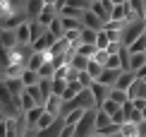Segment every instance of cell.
I'll return each mask as SVG.
<instances>
[{
    "label": "cell",
    "instance_id": "cell-1",
    "mask_svg": "<svg viewBox=\"0 0 146 137\" xmlns=\"http://www.w3.org/2000/svg\"><path fill=\"white\" fill-rule=\"evenodd\" d=\"M144 32H146V22L141 17H137V19H132V22H125V27H122V46L129 48Z\"/></svg>",
    "mask_w": 146,
    "mask_h": 137
},
{
    "label": "cell",
    "instance_id": "cell-42",
    "mask_svg": "<svg viewBox=\"0 0 146 137\" xmlns=\"http://www.w3.org/2000/svg\"><path fill=\"white\" fill-rule=\"evenodd\" d=\"M129 7L134 10L137 17H144V0H129Z\"/></svg>",
    "mask_w": 146,
    "mask_h": 137
},
{
    "label": "cell",
    "instance_id": "cell-6",
    "mask_svg": "<svg viewBox=\"0 0 146 137\" xmlns=\"http://www.w3.org/2000/svg\"><path fill=\"white\" fill-rule=\"evenodd\" d=\"M62 128H65V118L60 116V118H55V123H53V125H48L46 130H38L36 137H60Z\"/></svg>",
    "mask_w": 146,
    "mask_h": 137
},
{
    "label": "cell",
    "instance_id": "cell-2",
    "mask_svg": "<svg viewBox=\"0 0 146 137\" xmlns=\"http://www.w3.org/2000/svg\"><path fill=\"white\" fill-rule=\"evenodd\" d=\"M96 135V108H89L82 120L74 125V137H94Z\"/></svg>",
    "mask_w": 146,
    "mask_h": 137
},
{
    "label": "cell",
    "instance_id": "cell-30",
    "mask_svg": "<svg viewBox=\"0 0 146 137\" xmlns=\"http://www.w3.org/2000/svg\"><path fill=\"white\" fill-rule=\"evenodd\" d=\"M53 123H55V116H50V113L46 111V113L38 118V123H36V132H38V130H46L48 125H53Z\"/></svg>",
    "mask_w": 146,
    "mask_h": 137
},
{
    "label": "cell",
    "instance_id": "cell-31",
    "mask_svg": "<svg viewBox=\"0 0 146 137\" xmlns=\"http://www.w3.org/2000/svg\"><path fill=\"white\" fill-rule=\"evenodd\" d=\"M144 51H146V32L129 46V53H144Z\"/></svg>",
    "mask_w": 146,
    "mask_h": 137
},
{
    "label": "cell",
    "instance_id": "cell-37",
    "mask_svg": "<svg viewBox=\"0 0 146 137\" xmlns=\"http://www.w3.org/2000/svg\"><path fill=\"white\" fill-rule=\"evenodd\" d=\"M96 36H98V32H94V29H82V43H96Z\"/></svg>",
    "mask_w": 146,
    "mask_h": 137
},
{
    "label": "cell",
    "instance_id": "cell-10",
    "mask_svg": "<svg viewBox=\"0 0 146 137\" xmlns=\"http://www.w3.org/2000/svg\"><path fill=\"white\" fill-rule=\"evenodd\" d=\"M62 106H65L62 96H55V94H53V96H50V99H48V101H46V111H48V113H50V116L60 118V116H62Z\"/></svg>",
    "mask_w": 146,
    "mask_h": 137
},
{
    "label": "cell",
    "instance_id": "cell-9",
    "mask_svg": "<svg viewBox=\"0 0 146 137\" xmlns=\"http://www.w3.org/2000/svg\"><path fill=\"white\" fill-rule=\"evenodd\" d=\"M46 113V106H36V108H31L29 113H24V123H27L29 130H36V123H38V118Z\"/></svg>",
    "mask_w": 146,
    "mask_h": 137
},
{
    "label": "cell",
    "instance_id": "cell-29",
    "mask_svg": "<svg viewBox=\"0 0 146 137\" xmlns=\"http://www.w3.org/2000/svg\"><path fill=\"white\" fill-rule=\"evenodd\" d=\"M120 137H139V128L134 123H125V125L120 128Z\"/></svg>",
    "mask_w": 146,
    "mask_h": 137
},
{
    "label": "cell",
    "instance_id": "cell-39",
    "mask_svg": "<svg viewBox=\"0 0 146 137\" xmlns=\"http://www.w3.org/2000/svg\"><path fill=\"white\" fill-rule=\"evenodd\" d=\"M65 87H67V79H55V77H53V94H55V96H62Z\"/></svg>",
    "mask_w": 146,
    "mask_h": 137
},
{
    "label": "cell",
    "instance_id": "cell-46",
    "mask_svg": "<svg viewBox=\"0 0 146 137\" xmlns=\"http://www.w3.org/2000/svg\"><path fill=\"white\" fill-rule=\"evenodd\" d=\"M108 3H110V5H113V7H115V5H125V3H127V0H108Z\"/></svg>",
    "mask_w": 146,
    "mask_h": 137
},
{
    "label": "cell",
    "instance_id": "cell-49",
    "mask_svg": "<svg viewBox=\"0 0 146 137\" xmlns=\"http://www.w3.org/2000/svg\"><path fill=\"white\" fill-rule=\"evenodd\" d=\"M94 137H103V135H94Z\"/></svg>",
    "mask_w": 146,
    "mask_h": 137
},
{
    "label": "cell",
    "instance_id": "cell-12",
    "mask_svg": "<svg viewBox=\"0 0 146 137\" xmlns=\"http://www.w3.org/2000/svg\"><path fill=\"white\" fill-rule=\"evenodd\" d=\"M55 17H58V10L53 7V5H46V7L41 10V15L36 17V22H38V24H43V27L48 29V27H50V22L55 19Z\"/></svg>",
    "mask_w": 146,
    "mask_h": 137
},
{
    "label": "cell",
    "instance_id": "cell-48",
    "mask_svg": "<svg viewBox=\"0 0 146 137\" xmlns=\"http://www.w3.org/2000/svg\"><path fill=\"white\" fill-rule=\"evenodd\" d=\"M141 19L146 22V0H144V17H141Z\"/></svg>",
    "mask_w": 146,
    "mask_h": 137
},
{
    "label": "cell",
    "instance_id": "cell-35",
    "mask_svg": "<svg viewBox=\"0 0 146 137\" xmlns=\"http://www.w3.org/2000/svg\"><path fill=\"white\" fill-rule=\"evenodd\" d=\"M38 77L41 79H53L55 77V67H53V63H46L43 67L38 70Z\"/></svg>",
    "mask_w": 146,
    "mask_h": 137
},
{
    "label": "cell",
    "instance_id": "cell-47",
    "mask_svg": "<svg viewBox=\"0 0 146 137\" xmlns=\"http://www.w3.org/2000/svg\"><path fill=\"white\" fill-rule=\"evenodd\" d=\"M43 3H46V5H55L58 0H43Z\"/></svg>",
    "mask_w": 146,
    "mask_h": 137
},
{
    "label": "cell",
    "instance_id": "cell-32",
    "mask_svg": "<svg viewBox=\"0 0 146 137\" xmlns=\"http://www.w3.org/2000/svg\"><path fill=\"white\" fill-rule=\"evenodd\" d=\"M77 82H79V84H82V87H84V89H91V84H94V82H96V79H94V77H91V75H89L86 70H84V72H79V75H77Z\"/></svg>",
    "mask_w": 146,
    "mask_h": 137
},
{
    "label": "cell",
    "instance_id": "cell-43",
    "mask_svg": "<svg viewBox=\"0 0 146 137\" xmlns=\"http://www.w3.org/2000/svg\"><path fill=\"white\" fill-rule=\"evenodd\" d=\"M60 137H74V125H67V123H65V128H62V132H60Z\"/></svg>",
    "mask_w": 146,
    "mask_h": 137
},
{
    "label": "cell",
    "instance_id": "cell-16",
    "mask_svg": "<svg viewBox=\"0 0 146 137\" xmlns=\"http://www.w3.org/2000/svg\"><path fill=\"white\" fill-rule=\"evenodd\" d=\"M43 7H46L43 0H29V3H27V17H29V22L36 19V17L41 15V10H43Z\"/></svg>",
    "mask_w": 146,
    "mask_h": 137
},
{
    "label": "cell",
    "instance_id": "cell-15",
    "mask_svg": "<svg viewBox=\"0 0 146 137\" xmlns=\"http://www.w3.org/2000/svg\"><path fill=\"white\" fill-rule=\"evenodd\" d=\"M108 125H113V120H110V116L106 113V111H101V108H96V135H101L103 130H106Z\"/></svg>",
    "mask_w": 146,
    "mask_h": 137
},
{
    "label": "cell",
    "instance_id": "cell-26",
    "mask_svg": "<svg viewBox=\"0 0 146 137\" xmlns=\"http://www.w3.org/2000/svg\"><path fill=\"white\" fill-rule=\"evenodd\" d=\"M84 113H86L84 108H74V111H70V113H65L62 118H65V123H67V125H77V123L82 120Z\"/></svg>",
    "mask_w": 146,
    "mask_h": 137
},
{
    "label": "cell",
    "instance_id": "cell-18",
    "mask_svg": "<svg viewBox=\"0 0 146 137\" xmlns=\"http://www.w3.org/2000/svg\"><path fill=\"white\" fill-rule=\"evenodd\" d=\"M46 63H48L46 53H38V51H36V53L31 55V58H29V63H27V67H29V70H36V72H38V70H41V67H43Z\"/></svg>",
    "mask_w": 146,
    "mask_h": 137
},
{
    "label": "cell",
    "instance_id": "cell-38",
    "mask_svg": "<svg viewBox=\"0 0 146 137\" xmlns=\"http://www.w3.org/2000/svg\"><path fill=\"white\" fill-rule=\"evenodd\" d=\"M108 58H110V53H108V51H101V48H98V51L94 53V58H91V60H94V63H98V65H103V67H106V63H108Z\"/></svg>",
    "mask_w": 146,
    "mask_h": 137
},
{
    "label": "cell",
    "instance_id": "cell-3",
    "mask_svg": "<svg viewBox=\"0 0 146 137\" xmlns=\"http://www.w3.org/2000/svg\"><path fill=\"white\" fill-rule=\"evenodd\" d=\"M91 12H94V15H98L101 19H103V24H106V22H110L113 5L108 3V0H94V3H91Z\"/></svg>",
    "mask_w": 146,
    "mask_h": 137
},
{
    "label": "cell",
    "instance_id": "cell-22",
    "mask_svg": "<svg viewBox=\"0 0 146 137\" xmlns=\"http://www.w3.org/2000/svg\"><path fill=\"white\" fill-rule=\"evenodd\" d=\"M17 41L19 43H31V29H29V22H24L17 27Z\"/></svg>",
    "mask_w": 146,
    "mask_h": 137
},
{
    "label": "cell",
    "instance_id": "cell-7",
    "mask_svg": "<svg viewBox=\"0 0 146 137\" xmlns=\"http://www.w3.org/2000/svg\"><path fill=\"white\" fill-rule=\"evenodd\" d=\"M82 22H84V27H86V29H94V32H103V27H106V24H103V19H101L98 15H94L91 10L84 12Z\"/></svg>",
    "mask_w": 146,
    "mask_h": 137
},
{
    "label": "cell",
    "instance_id": "cell-13",
    "mask_svg": "<svg viewBox=\"0 0 146 137\" xmlns=\"http://www.w3.org/2000/svg\"><path fill=\"white\" fill-rule=\"evenodd\" d=\"M127 96H129V101L132 99H146V82L144 79H137V82L127 89Z\"/></svg>",
    "mask_w": 146,
    "mask_h": 137
},
{
    "label": "cell",
    "instance_id": "cell-44",
    "mask_svg": "<svg viewBox=\"0 0 146 137\" xmlns=\"http://www.w3.org/2000/svg\"><path fill=\"white\" fill-rule=\"evenodd\" d=\"M132 106H134L137 111H144L146 108V99H132Z\"/></svg>",
    "mask_w": 146,
    "mask_h": 137
},
{
    "label": "cell",
    "instance_id": "cell-27",
    "mask_svg": "<svg viewBox=\"0 0 146 137\" xmlns=\"http://www.w3.org/2000/svg\"><path fill=\"white\" fill-rule=\"evenodd\" d=\"M96 51H98V48H96V43H79V46H77V53L79 55H84V58H94V53Z\"/></svg>",
    "mask_w": 146,
    "mask_h": 137
},
{
    "label": "cell",
    "instance_id": "cell-36",
    "mask_svg": "<svg viewBox=\"0 0 146 137\" xmlns=\"http://www.w3.org/2000/svg\"><path fill=\"white\" fill-rule=\"evenodd\" d=\"M120 108H122V106H117V103H115V101H110V99H108V101H103V106H101V111H106V113L108 116H115V113H117V111Z\"/></svg>",
    "mask_w": 146,
    "mask_h": 137
},
{
    "label": "cell",
    "instance_id": "cell-24",
    "mask_svg": "<svg viewBox=\"0 0 146 137\" xmlns=\"http://www.w3.org/2000/svg\"><path fill=\"white\" fill-rule=\"evenodd\" d=\"M48 32H50L53 36H55V39H62V36H65V27H62V19H60V15H58L55 19L50 22V27H48Z\"/></svg>",
    "mask_w": 146,
    "mask_h": 137
},
{
    "label": "cell",
    "instance_id": "cell-14",
    "mask_svg": "<svg viewBox=\"0 0 146 137\" xmlns=\"http://www.w3.org/2000/svg\"><path fill=\"white\" fill-rule=\"evenodd\" d=\"M134 82H137V72H129V70H127V72H122V75H120L117 84H115L113 89H122V91H127V89H129V87L134 84Z\"/></svg>",
    "mask_w": 146,
    "mask_h": 137
},
{
    "label": "cell",
    "instance_id": "cell-5",
    "mask_svg": "<svg viewBox=\"0 0 146 137\" xmlns=\"http://www.w3.org/2000/svg\"><path fill=\"white\" fill-rule=\"evenodd\" d=\"M19 46V41H17V29H0V48H5V51H10V48Z\"/></svg>",
    "mask_w": 146,
    "mask_h": 137
},
{
    "label": "cell",
    "instance_id": "cell-11",
    "mask_svg": "<svg viewBox=\"0 0 146 137\" xmlns=\"http://www.w3.org/2000/svg\"><path fill=\"white\" fill-rule=\"evenodd\" d=\"M120 75H122V70H108V67H106V70H103V75L96 79V82H101V84H106V87H110V89H113V87L117 84Z\"/></svg>",
    "mask_w": 146,
    "mask_h": 137
},
{
    "label": "cell",
    "instance_id": "cell-20",
    "mask_svg": "<svg viewBox=\"0 0 146 137\" xmlns=\"http://www.w3.org/2000/svg\"><path fill=\"white\" fill-rule=\"evenodd\" d=\"M67 65H72V67H74L77 72H84V70H86V67H89V58H84V55L74 53V55H72V58H70V63H67Z\"/></svg>",
    "mask_w": 146,
    "mask_h": 137
},
{
    "label": "cell",
    "instance_id": "cell-21",
    "mask_svg": "<svg viewBox=\"0 0 146 137\" xmlns=\"http://www.w3.org/2000/svg\"><path fill=\"white\" fill-rule=\"evenodd\" d=\"M19 79H22V84H24V87H34V84H38V79H41V77H38V72H36V70H29V67H27V70L22 72V77H19Z\"/></svg>",
    "mask_w": 146,
    "mask_h": 137
},
{
    "label": "cell",
    "instance_id": "cell-51",
    "mask_svg": "<svg viewBox=\"0 0 146 137\" xmlns=\"http://www.w3.org/2000/svg\"><path fill=\"white\" fill-rule=\"evenodd\" d=\"M91 3H94V0H91Z\"/></svg>",
    "mask_w": 146,
    "mask_h": 137
},
{
    "label": "cell",
    "instance_id": "cell-45",
    "mask_svg": "<svg viewBox=\"0 0 146 137\" xmlns=\"http://www.w3.org/2000/svg\"><path fill=\"white\" fill-rule=\"evenodd\" d=\"M0 137H7V116L0 120Z\"/></svg>",
    "mask_w": 146,
    "mask_h": 137
},
{
    "label": "cell",
    "instance_id": "cell-34",
    "mask_svg": "<svg viewBox=\"0 0 146 137\" xmlns=\"http://www.w3.org/2000/svg\"><path fill=\"white\" fill-rule=\"evenodd\" d=\"M103 70H106V67H103V65L94 63V60H89V67H86V72H89V75H91V77H94V79H98L101 75H103Z\"/></svg>",
    "mask_w": 146,
    "mask_h": 137
},
{
    "label": "cell",
    "instance_id": "cell-25",
    "mask_svg": "<svg viewBox=\"0 0 146 137\" xmlns=\"http://www.w3.org/2000/svg\"><path fill=\"white\" fill-rule=\"evenodd\" d=\"M38 89H41V96H43V101L53 96V79H38ZM46 106V103H43Z\"/></svg>",
    "mask_w": 146,
    "mask_h": 137
},
{
    "label": "cell",
    "instance_id": "cell-40",
    "mask_svg": "<svg viewBox=\"0 0 146 137\" xmlns=\"http://www.w3.org/2000/svg\"><path fill=\"white\" fill-rule=\"evenodd\" d=\"M108 70H122V60H120V55H110L108 58V63H106Z\"/></svg>",
    "mask_w": 146,
    "mask_h": 137
},
{
    "label": "cell",
    "instance_id": "cell-8",
    "mask_svg": "<svg viewBox=\"0 0 146 137\" xmlns=\"http://www.w3.org/2000/svg\"><path fill=\"white\" fill-rule=\"evenodd\" d=\"M55 36H53L50 32H46L43 36H41V39L38 41H36V43H31V46H34V51H38V53H43V51H50V48L53 46H55Z\"/></svg>",
    "mask_w": 146,
    "mask_h": 137
},
{
    "label": "cell",
    "instance_id": "cell-33",
    "mask_svg": "<svg viewBox=\"0 0 146 137\" xmlns=\"http://www.w3.org/2000/svg\"><path fill=\"white\" fill-rule=\"evenodd\" d=\"M108 46H110V39H108L106 29H103V32H98V36H96V48H101V51H108Z\"/></svg>",
    "mask_w": 146,
    "mask_h": 137
},
{
    "label": "cell",
    "instance_id": "cell-50",
    "mask_svg": "<svg viewBox=\"0 0 146 137\" xmlns=\"http://www.w3.org/2000/svg\"><path fill=\"white\" fill-rule=\"evenodd\" d=\"M144 58H146V51H144Z\"/></svg>",
    "mask_w": 146,
    "mask_h": 137
},
{
    "label": "cell",
    "instance_id": "cell-28",
    "mask_svg": "<svg viewBox=\"0 0 146 137\" xmlns=\"http://www.w3.org/2000/svg\"><path fill=\"white\" fill-rule=\"evenodd\" d=\"M110 101H115L117 106H125L129 101V96H127V91H122V89H110Z\"/></svg>",
    "mask_w": 146,
    "mask_h": 137
},
{
    "label": "cell",
    "instance_id": "cell-17",
    "mask_svg": "<svg viewBox=\"0 0 146 137\" xmlns=\"http://www.w3.org/2000/svg\"><path fill=\"white\" fill-rule=\"evenodd\" d=\"M82 89H84V87L79 84L77 79H74V82H67V87H65V91H62V101H72V99H77V94Z\"/></svg>",
    "mask_w": 146,
    "mask_h": 137
},
{
    "label": "cell",
    "instance_id": "cell-23",
    "mask_svg": "<svg viewBox=\"0 0 146 137\" xmlns=\"http://www.w3.org/2000/svg\"><path fill=\"white\" fill-rule=\"evenodd\" d=\"M29 29H31V43H36V41L41 39V36H43V34L48 32L43 24H38L36 19H31V22H29Z\"/></svg>",
    "mask_w": 146,
    "mask_h": 137
},
{
    "label": "cell",
    "instance_id": "cell-19",
    "mask_svg": "<svg viewBox=\"0 0 146 137\" xmlns=\"http://www.w3.org/2000/svg\"><path fill=\"white\" fill-rule=\"evenodd\" d=\"M146 65L144 53H129V72H139Z\"/></svg>",
    "mask_w": 146,
    "mask_h": 137
},
{
    "label": "cell",
    "instance_id": "cell-4",
    "mask_svg": "<svg viewBox=\"0 0 146 137\" xmlns=\"http://www.w3.org/2000/svg\"><path fill=\"white\" fill-rule=\"evenodd\" d=\"M91 94H94V99H96V108H101L103 101L110 99V87H106L101 82H94V84H91Z\"/></svg>",
    "mask_w": 146,
    "mask_h": 137
},
{
    "label": "cell",
    "instance_id": "cell-41",
    "mask_svg": "<svg viewBox=\"0 0 146 137\" xmlns=\"http://www.w3.org/2000/svg\"><path fill=\"white\" fill-rule=\"evenodd\" d=\"M127 120L134 123V125H139V123H144V113H141V111H137V108H132L129 116H127Z\"/></svg>",
    "mask_w": 146,
    "mask_h": 137
}]
</instances>
